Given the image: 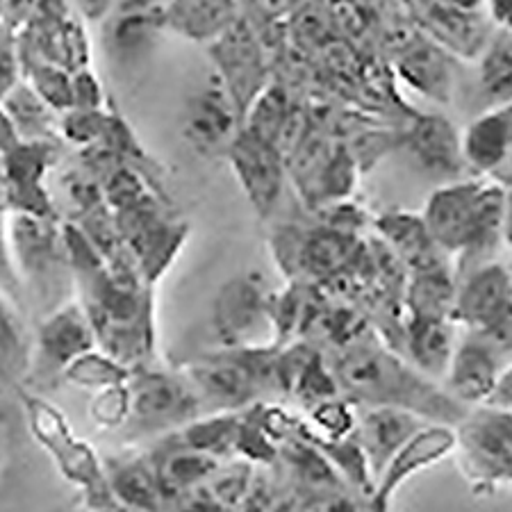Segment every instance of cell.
I'll return each mask as SVG.
<instances>
[{"label":"cell","instance_id":"1","mask_svg":"<svg viewBox=\"0 0 512 512\" xmlns=\"http://www.w3.org/2000/svg\"><path fill=\"white\" fill-rule=\"evenodd\" d=\"M337 387L355 408H401L433 424L458 426L472 408L421 374L410 362L374 344H355L333 367Z\"/></svg>","mask_w":512,"mask_h":512},{"label":"cell","instance_id":"2","mask_svg":"<svg viewBox=\"0 0 512 512\" xmlns=\"http://www.w3.org/2000/svg\"><path fill=\"white\" fill-rule=\"evenodd\" d=\"M506 192L490 178H458L437 185L421 219L440 249L456 258V278L497 260L503 246Z\"/></svg>","mask_w":512,"mask_h":512},{"label":"cell","instance_id":"3","mask_svg":"<svg viewBox=\"0 0 512 512\" xmlns=\"http://www.w3.org/2000/svg\"><path fill=\"white\" fill-rule=\"evenodd\" d=\"M21 401L32 437L51 456L66 483L76 487L94 510L110 506L114 497L107 481V467L89 442L73 431L64 412L35 392H21Z\"/></svg>","mask_w":512,"mask_h":512},{"label":"cell","instance_id":"4","mask_svg":"<svg viewBox=\"0 0 512 512\" xmlns=\"http://www.w3.org/2000/svg\"><path fill=\"white\" fill-rule=\"evenodd\" d=\"M130 419L126 431L137 437L183 431L201 419L203 399L185 371L135 367L130 376Z\"/></svg>","mask_w":512,"mask_h":512},{"label":"cell","instance_id":"5","mask_svg":"<svg viewBox=\"0 0 512 512\" xmlns=\"http://www.w3.org/2000/svg\"><path fill=\"white\" fill-rule=\"evenodd\" d=\"M462 474L478 492H492L512 483V412L497 406H476L456 426Z\"/></svg>","mask_w":512,"mask_h":512},{"label":"cell","instance_id":"6","mask_svg":"<svg viewBox=\"0 0 512 512\" xmlns=\"http://www.w3.org/2000/svg\"><path fill=\"white\" fill-rule=\"evenodd\" d=\"M7 244L16 278L37 289L41 299H57L60 305L71 301L60 289L66 271H73L71 253L66 233L57 230L53 219L14 212L7 226Z\"/></svg>","mask_w":512,"mask_h":512},{"label":"cell","instance_id":"7","mask_svg":"<svg viewBox=\"0 0 512 512\" xmlns=\"http://www.w3.org/2000/svg\"><path fill=\"white\" fill-rule=\"evenodd\" d=\"M94 349H98V340L87 310L78 299L66 301L39 321L28 378L62 381L66 367Z\"/></svg>","mask_w":512,"mask_h":512},{"label":"cell","instance_id":"8","mask_svg":"<svg viewBox=\"0 0 512 512\" xmlns=\"http://www.w3.org/2000/svg\"><path fill=\"white\" fill-rule=\"evenodd\" d=\"M226 158L255 214L260 219H267L276 210L285 189V153L280 151L278 144L242 126L235 142L226 151Z\"/></svg>","mask_w":512,"mask_h":512},{"label":"cell","instance_id":"9","mask_svg":"<svg viewBox=\"0 0 512 512\" xmlns=\"http://www.w3.org/2000/svg\"><path fill=\"white\" fill-rule=\"evenodd\" d=\"M212 60L217 64L219 80L224 82L228 94L233 96L242 119L249 112L267 82V66L260 51V41L253 28L244 19H237L224 35L212 41Z\"/></svg>","mask_w":512,"mask_h":512},{"label":"cell","instance_id":"10","mask_svg":"<svg viewBox=\"0 0 512 512\" xmlns=\"http://www.w3.org/2000/svg\"><path fill=\"white\" fill-rule=\"evenodd\" d=\"M456 426L426 424L417 435L403 444V449L387 462L383 474L376 478L371 490V512H390L392 501L401 487H406L417 474L426 472L456 453Z\"/></svg>","mask_w":512,"mask_h":512},{"label":"cell","instance_id":"11","mask_svg":"<svg viewBox=\"0 0 512 512\" xmlns=\"http://www.w3.org/2000/svg\"><path fill=\"white\" fill-rule=\"evenodd\" d=\"M244 123L233 96L224 82L212 78L201 92H196L185 107L183 135L189 146L201 155H219L230 148Z\"/></svg>","mask_w":512,"mask_h":512},{"label":"cell","instance_id":"12","mask_svg":"<svg viewBox=\"0 0 512 512\" xmlns=\"http://www.w3.org/2000/svg\"><path fill=\"white\" fill-rule=\"evenodd\" d=\"M460 135L462 132L453 128L449 119L440 114H424L412 123L408 135L403 137V146L421 173L444 185L462 178V171H467Z\"/></svg>","mask_w":512,"mask_h":512},{"label":"cell","instance_id":"13","mask_svg":"<svg viewBox=\"0 0 512 512\" xmlns=\"http://www.w3.org/2000/svg\"><path fill=\"white\" fill-rule=\"evenodd\" d=\"M512 308V269L487 262L458 278L453 321L460 330H476Z\"/></svg>","mask_w":512,"mask_h":512},{"label":"cell","instance_id":"14","mask_svg":"<svg viewBox=\"0 0 512 512\" xmlns=\"http://www.w3.org/2000/svg\"><path fill=\"white\" fill-rule=\"evenodd\" d=\"M53 158L48 142H21L3 155V178L14 212L53 219V205L44 176Z\"/></svg>","mask_w":512,"mask_h":512},{"label":"cell","instance_id":"15","mask_svg":"<svg viewBox=\"0 0 512 512\" xmlns=\"http://www.w3.org/2000/svg\"><path fill=\"white\" fill-rule=\"evenodd\" d=\"M503 369L506 365L481 340L460 330L458 349L453 353L442 385L465 408L485 406L499 383Z\"/></svg>","mask_w":512,"mask_h":512},{"label":"cell","instance_id":"16","mask_svg":"<svg viewBox=\"0 0 512 512\" xmlns=\"http://www.w3.org/2000/svg\"><path fill=\"white\" fill-rule=\"evenodd\" d=\"M426 424L424 417L415 415L410 410L401 408H360L358 410V428H355V437H358L365 458L369 462L371 478L383 474L396 453L403 449L412 435H417Z\"/></svg>","mask_w":512,"mask_h":512},{"label":"cell","instance_id":"17","mask_svg":"<svg viewBox=\"0 0 512 512\" xmlns=\"http://www.w3.org/2000/svg\"><path fill=\"white\" fill-rule=\"evenodd\" d=\"M462 160L476 178H490L512 153V103L490 107L462 130Z\"/></svg>","mask_w":512,"mask_h":512},{"label":"cell","instance_id":"18","mask_svg":"<svg viewBox=\"0 0 512 512\" xmlns=\"http://www.w3.org/2000/svg\"><path fill=\"white\" fill-rule=\"evenodd\" d=\"M460 342V328L453 319L408 317L406 353L408 362L433 381L442 383L447 376L453 353Z\"/></svg>","mask_w":512,"mask_h":512},{"label":"cell","instance_id":"19","mask_svg":"<svg viewBox=\"0 0 512 512\" xmlns=\"http://www.w3.org/2000/svg\"><path fill=\"white\" fill-rule=\"evenodd\" d=\"M239 19L235 0H169L167 28L194 41H217Z\"/></svg>","mask_w":512,"mask_h":512},{"label":"cell","instance_id":"20","mask_svg":"<svg viewBox=\"0 0 512 512\" xmlns=\"http://www.w3.org/2000/svg\"><path fill=\"white\" fill-rule=\"evenodd\" d=\"M107 481L114 501L137 512H158L167 497L158 469L148 458L114 460V465L107 467Z\"/></svg>","mask_w":512,"mask_h":512},{"label":"cell","instance_id":"21","mask_svg":"<svg viewBox=\"0 0 512 512\" xmlns=\"http://www.w3.org/2000/svg\"><path fill=\"white\" fill-rule=\"evenodd\" d=\"M269 317V303L264 299L260 285L253 280L242 278L226 287L221 294L217 321L219 330L226 335L230 349L235 346H249L246 333L260 326V321Z\"/></svg>","mask_w":512,"mask_h":512},{"label":"cell","instance_id":"22","mask_svg":"<svg viewBox=\"0 0 512 512\" xmlns=\"http://www.w3.org/2000/svg\"><path fill=\"white\" fill-rule=\"evenodd\" d=\"M378 233L392 249L406 260L412 269H424L431 264H440L444 253L433 242L431 233L421 219V214L412 212H387L376 221Z\"/></svg>","mask_w":512,"mask_h":512},{"label":"cell","instance_id":"23","mask_svg":"<svg viewBox=\"0 0 512 512\" xmlns=\"http://www.w3.org/2000/svg\"><path fill=\"white\" fill-rule=\"evenodd\" d=\"M458 278L447 264H431L424 269H412L408 285L410 317L424 319H453Z\"/></svg>","mask_w":512,"mask_h":512},{"label":"cell","instance_id":"24","mask_svg":"<svg viewBox=\"0 0 512 512\" xmlns=\"http://www.w3.org/2000/svg\"><path fill=\"white\" fill-rule=\"evenodd\" d=\"M32 365V342L14 305L0 289V385L21 387Z\"/></svg>","mask_w":512,"mask_h":512},{"label":"cell","instance_id":"25","mask_svg":"<svg viewBox=\"0 0 512 512\" xmlns=\"http://www.w3.org/2000/svg\"><path fill=\"white\" fill-rule=\"evenodd\" d=\"M478 94L485 101V110L512 103V37L497 30L485 41L476 71Z\"/></svg>","mask_w":512,"mask_h":512},{"label":"cell","instance_id":"26","mask_svg":"<svg viewBox=\"0 0 512 512\" xmlns=\"http://www.w3.org/2000/svg\"><path fill=\"white\" fill-rule=\"evenodd\" d=\"M21 142H51L57 130V110H53L26 80H21L3 101Z\"/></svg>","mask_w":512,"mask_h":512},{"label":"cell","instance_id":"27","mask_svg":"<svg viewBox=\"0 0 512 512\" xmlns=\"http://www.w3.org/2000/svg\"><path fill=\"white\" fill-rule=\"evenodd\" d=\"M183 442L214 460L230 456L235 449L242 447V421L233 412L203 415L194 424L183 428Z\"/></svg>","mask_w":512,"mask_h":512},{"label":"cell","instance_id":"28","mask_svg":"<svg viewBox=\"0 0 512 512\" xmlns=\"http://www.w3.org/2000/svg\"><path fill=\"white\" fill-rule=\"evenodd\" d=\"M401 73L412 87L428 96L447 98L451 92V66L442 48L433 44H417L403 55Z\"/></svg>","mask_w":512,"mask_h":512},{"label":"cell","instance_id":"29","mask_svg":"<svg viewBox=\"0 0 512 512\" xmlns=\"http://www.w3.org/2000/svg\"><path fill=\"white\" fill-rule=\"evenodd\" d=\"M132 376V367L121 362L103 349H94L85 355H80L76 362H71L62 374V383L78 387L87 392H101L107 387L126 385Z\"/></svg>","mask_w":512,"mask_h":512},{"label":"cell","instance_id":"30","mask_svg":"<svg viewBox=\"0 0 512 512\" xmlns=\"http://www.w3.org/2000/svg\"><path fill=\"white\" fill-rule=\"evenodd\" d=\"M294 119V110L287 101V94L276 85H269L264 92L255 98V103L249 107L244 117V128H249L255 135H260L269 142L278 144L283 137L289 121Z\"/></svg>","mask_w":512,"mask_h":512},{"label":"cell","instance_id":"31","mask_svg":"<svg viewBox=\"0 0 512 512\" xmlns=\"http://www.w3.org/2000/svg\"><path fill=\"white\" fill-rule=\"evenodd\" d=\"M351 237L346 230H319L310 233L299 246L301 267L310 274H330L349 260Z\"/></svg>","mask_w":512,"mask_h":512},{"label":"cell","instance_id":"32","mask_svg":"<svg viewBox=\"0 0 512 512\" xmlns=\"http://www.w3.org/2000/svg\"><path fill=\"white\" fill-rule=\"evenodd\" d=\"M214 458L205 456V453L196 451L183 442V447L178 451H171L167 458L153 462L158 469L160 483L167 490H176V487H187L189 483L203 481L214 469Z\"/></svg>","mask_w":512,"mask_h":512},{"label":"cell","instance_id":"33","mask_svg":"<svg viewBox=\"0 0 512 512\" xmlns=\"http://www.w3.org/2000/svg\"><path fill=\"white\" fill-rule=\"evenodd\" d=\"M353 408V403L344 399L342 394L312 406L310 415L319 428L321 440H344V437H351L355 428H358V410Z\"/></svg>","mask_w":512,"mask_h":512},{"label":"cell","instance_id":"34","mask_svg":"<svg viewBox=\"0 0 512 512\" xmlns=\"http://www.w3.org/2000/svg\"><path fill=\"white\" fill-rule=\"evenodd\" d=\"M130 383V381H128ZM117 385L107 387L92 394V403H89V417L94 424L103 431H114V428H126L130 419V387Z\"/></svg>","mask_w":512,"mask_h":512},{"label":"cell","instance_id":"35","mask_svg":"<svg viewBox=\"0 0 512 512\" xmlns=\"http://www.w3.org/2000/svg\"><path fill=\"white\" fill-rule=\"evenodd\" d=\"M23 80V53H21V37L16 28L5 26L0 28V103L5 101L7 94Z\"/></svg>","mask_w":512,"mask_h":512},{"label":"cell","instance_id":"36","mask_svg":"<svg viewBox=\"0 0 512 512\" xmlns=\"http://www.w3.org/2000/svg\"><path fill=\"white\" fill-rule=\"evenodd\" d=\"M487 403H490V406H497V408L512 412V365L503 369L499 383H497V387H494V392Z\"/></svg>","mask_w":512,"mask_h":512},{"label":"cell","instance_id":"37","mask_svg":"<svg viewBox=\"0 0 512 512\" xmlns=\"http://www.w3.org/2000/svg\"><path fill=\"white\" fill-rule=\"evenodd\" d=\"M16 144H21V137H19V132H16V128H14L10 114L5 112L3 103H0V153L5 155L7 151H12Z\"/></svg>","mask_w":512,"mask_h":512},{"label":"cell","instance_id":"38","mask_svg":"<svg viewBox=\"0 0 512 512\" xmlns=\"http://www.w3.org/2000/svg\"><path fill=\"white\" fill-rule=\"evenodd\" d=\"M490 14L497 28L512 37V0H490Z\"/></svg>","mask_w":512,"mask_h":512},{"label":"cell","instance_id":"39","mask_svg":"<svg viewBox=\"0 0 512 512\" xmlns=\"http://www.w3.org/2000/svg\"><path fill=\"white\" fill-rule=\"evenodd\" d=\"M490 180H494L506 194H512V153L501 162V167L492 173Z\"/></svg>","mask_w":512,"mask_h":512},{"label":"cell","instance_id":"40","mask_svg":"<svg viewBox=\"0 0 512 512\" xmlns=\"http://www.w3.org/2000/svg\"><path fill=\"white\" fill-rule=\"evenodd\" d=\"M503 246L512 251V194H506V205H503Z\"/></svg>","mask_w":512,"mask_h":512},{"label":"cell","instance_id":"41","mask_svg":"<svg viewBox=\"0 0 512 512\" xmlns=\"http://www.w3.org/2000/svg\"><path fill=\"white\" fill-rule=\"evenodd\" d=\"M169 0H128L126 7H142V5H167Z\"/></svg>","mask_w":512,"mask_h":512},{"label":"cell","instance_id":"42","mask_svg":"<svg viewBox=\"0 0 512 512\" xmlns=\"http://www.w3.org/2000/svg\"><path fill=\"white\" fill-rule=\"evenodd\" d=\"M5 456H7V437L3 428H0V469L5 465Z\"/></svg>","mask_w":512,"mask_h":512},{"label":"cell","instance_id":"43","mask_svg":"<svg viewBox=\"0 0 512 512\" xmlns=\"http://www.w3.org/2000/svg\"><path fill=\"white\" fill-rule=\"evenodd\" d=\"M7 23V16H5V0H0V28H3Z\"/></svg>","mask_w":512,"mask_h":512},{"label":"cell","instance_id":"44","mask_svg":"<svg viewBox=\"0 0 512 512\" xmlns=\"http://www.w3.org/2000/svg\"><path fill=\"white\" fill-rule=\"evenodd\" d=\"M0 178H3V153H0Z\"/></svg>","mask_w":512,"mask_h":512},{"label":"cell","instance_id":"45","mask_svg":"<svg viewBox=\"0 0 512 512\" xmlns=\"http://www.w3.org/2000/svg\"><path fill=\"white\" fill-rule=\"evenodd\" d=\"M0 387H3V385H0Z\"/></svg>","mask_w":512,"mask_h":512}]
</instances>
